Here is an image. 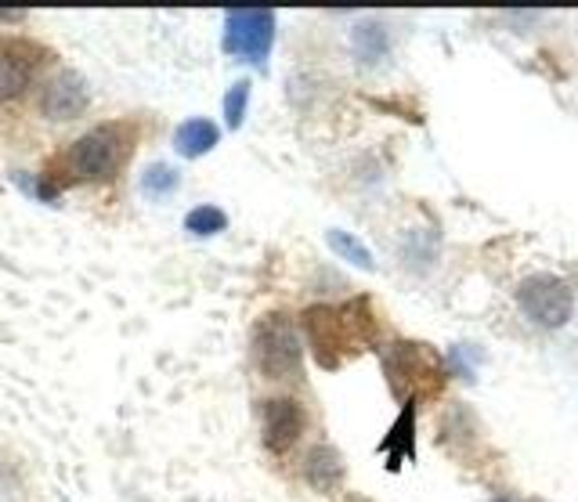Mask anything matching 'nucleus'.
Wrapping results in <instances>:
<instances>
[{
	"label": "nucleus",
	"instance_id": "nucleus-9",
	"mask_svg": "<svg viewBox=\"0 0 578 502\" xmlns=\"http://www.w3.org/2000/svg\"><path fill=\"white\" fill-rule=\"evenodd\" d=\"M91 102V94H87V83L80 73H72V69H62V73H54L48 83H43L40 91V112L48 120H77L80 112Z\"/></svg>",
	"mask_w": 578,
	"mask_h": 502
},
{
	"label": "nucleus",
	"instance_id": "nucleus-11",
	"mask_svg": "<svg viewBox=\"0 0 578 502\" xmlns=\"http://www.w3.org/2000/svg\"><path fill=\"white\" fill-rule=\"evenodd\" d=\"M303 478L318 492H332L343 478V455L337 449H329V444H315L308 459H303Z\"/></svg>",
	"mask_w": 578,
	"mask_h": 502
},
{
	"label": "nucleus",
	"instance_id": "nucleus-1",
	"mask_svg": "<svg viewBox=\"0 0 578 502\" xmlns=\"http://www.w3.org/2000/svg\"><path fill=\"white\" fill-rule=\"evenodd\" d=\"M303 333H308L318 365L337 369L343 365V358L355 351L358 340L372 337L369 304L366 300H351L347 308H329V304L308 308L303 311Z\"/></svg>",
	"mask_w": 578,
	"mask_h": 502
},
{
	"label": "nucleus",
	"instance_id": "nucleus-18",
	"mask_svg": "<svg viewBox=\"0 0 578 502\" xmlns=\"http://www.w3.org/2000/svg\"><path fill=\"white\" fill-rule=\"evenodd\" d=\"M491 502H525V499H510V495H499V499H491ZM528 502H535V499H528Z\"/></svg>",
	"mask_w": 578,
	"mask_h": 502
},
{
	"label": "nucleus",
	"instance_id": "nucleus-10",
	"mask_svg": "<svg viewBox=\"0 0 578 502\" xmlns=\"http://www.w3.org/2000/svg\"><path fill=\"white\" fill-rule=\"evenodd\" d=\"M380 449L387 452V470H398L405 459H416V401L401 405V415L390 426Z\"/></svg>",
	"mask_w": 578,
	"mask_h": 502
},
{
	"label": "nucleus",
	"instance_id": "nucleus-8",
	"mask_svg": "<svg viewBox=\"0 0 578 502\" xmlns=\"http://www.w3.org/2000/svg\"><path fill=\"white\" fill-rule=\"evenodd\" d=\"M260 420H265V444L275 455H282L293 449L297 438L303 434L308 412H303V405L293 398H271L265 401V409H260Z\"/></svg>",
	"mask_w": 578,
	"mask_h": 502
},
{
	"label": "nucleus",
	"instance_id": "nucleus-7",
	"mask_svg": "<svg viewBox=\"0 0 578 502\" xmlns=\"http://www.w3.org/2000/svg\"><path fill=\"white\" fill-rule=\"evenodd\" d=\"M48 59V51L40 44H29L19 37H0V102L19 98L29 80L37 77V69Z\"/></svg>",
	"mask_w": 578,
	"mask_h": 502
},
{
	"label": "nucleus",
	"instance_id": "nucleus-15",
	"mask_svg": "<svg viewBox=\"0 0 578 502\" xmlns=\"http://www.w3.org/2000/svg\"><path fill=\"white\" fill-rule=\"evenodd\" d=\"M225 224H228V218L217 207H196L185 218V228L192 235H217V232H225Z\"/></svg>",
	"mask_w": 578,
	"mask_h": 502
},
{
	"label": "nucleus",
	"instance_id": "nucleus-5",
	"mask_svg": "<svg viewBox=\"0 0 578 502\" xmlns=\"http://www.w3.org/2000/svg\"><path fill=\"white\" fill-rule=\"evenodd\" d=\"M517 304L535 325L560 329L575 311V293L564 279L546 275L542 271V275H528L525 282L517 285Z\"/></svg>",
	"mask_w": 578,
	"mask_h": 502
},
{
	"label": "nucleus",
	"instance_id": "nucleus-17",
	"mask_svg": "<svg viewBox=\"0 0 578 502\" xmlns=\"http://www.w3.org/2000/svg\"><path fill=\"white\" fill-rule=\"evenodd\" d=\"M246 102H250V83H246V80L231 83V91L225 94V120H228L231 131H236V127L242 123V117H246Z\"/></svg>",
	"mask_w": 578,
	"mask_h": 502
},
{
	"label": "nucleus",
	"instance_id": "nucleus-13",
	"mask_svg": "<svg viewBox=\"0 0 578 502\" xmlns=\"http://www.w3.org/2000/svg\"><path fill=\"white\" fill-rule=\"evenodd\" d=\"M178 170L173 167H167V163H152L149 170H144L141 174V192L149 195V199H163V195H170L173 189H178Z\"/></svg>",
	"mask_w": 578,
	"mask_h": 502
},
{
	"label": "nucleus",
	"instance_id": "nucleus-4",
	"mask_svg": "<svg viewBox=\"0 0 578 502\" xmlns=\"http://www.w3.org/2000/svg\"><path fill=\"white\" fill-rule=\"evenodd\" d=\"M387 380L395 398H401L405 405L419 394H438V386L445 383V369L441 358L427 343H395L387 354Z\"/></svg>",
	"mask_w": 578,
	"mask_h": 502
},
{
	"label": "nucleus",
	"instance_id": "nucleus-6",
	"mask_svg": "<svg viewBox=\"0 0 578 502\" xmlns=\"http://www.w3.org/2000/svg\"><path fill=\"white\" fill-rule=\"evenodd\" d=\"M275 44L271 11H228L225 16V51L246 62H265Z\"/></svg>",
	"mask_w": 578,
	"mask_h": 502
},
{
	"label": "nucleus",
	"instance_id": "nucleus-16",
	"mask_svg": "<svg viewBox=\"0 0 578 502\" xmlns=\"http://www.w3.org/2000/svg\"><path fill=\"white\" fill-rule=\"evenodd\" d=\"M329 247L337 250L343 261H351L358 268H372V253L366 242H358L355 235H347V232H329Z\"/></svg>",
	"mask_w": 578,
	"mask_h": 502
},
{
	"label": "nucleus",
	"instance_id": "nucleus-12",
	"mask_svg": "<svg viewBox=\"0 0 578 502\" xmlns=\"http://www.w3.org/2000/svg\"><path fill=\"white\" fill-rule=\"evenodd\" d=\"M221 131L210 123V120H185L178 131H173V149H178L185 160H199V155H207Z\"/></svg>",
	"mask_w": 578,
	"mask_h": 502
},
{
	"label": "nucleus",
	"instance_id": "nucleus-3",
	"mask_svg": "<svg viewBox=\"0 0 578 502\" xmlns=\"http://www.w3.org/2000/svg\"><path fill=\"white\" fill-rule=\"evenodd\" d=\"M253 362L268 380H297L303 365V348L289 314L271 311L253 325Z\"/></svg>",
	"mask_w": 578,
	"mask_h": 502
},
{
	"label": "nucleus",
	"instance_id": "nucleus-14",
	"mask_svg": "<svg viewBox=\"0 0 578 502\" xmlns=\"http://www.w3.org/2000/svg\"><path fill=\"white\" fill-rule=\"evenodd\" d=\"M355 48L361 54V62L383 59V54H387V33H383V26H376V22L358 26V30H355Z\"/></svg>",
	"mask_w": 578,
	"mask_h": 502
},
{
	"label": "nucleus",
	"instance_id": "nucleus-2",
	"mask_svg": "<svg viewBox=\"0 0 578 502\" xmlns=\"http://www.w3.org/2000/svg\"><path fill=\"white\" fill-rule=\"evenodd\" d=\"M130 149V127L123 123H101L94 131L72 141L66 152V170L77 181H109Z\"/></svg>",
	"mask_w": 578,
	"mask_h": 502
}]
</instances>
